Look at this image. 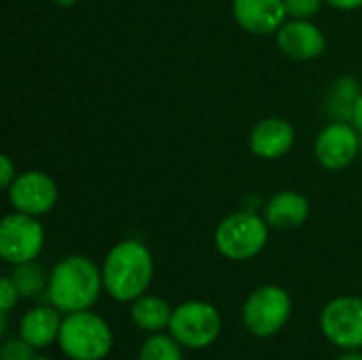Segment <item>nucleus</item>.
I'll return each instance as SVG.
<instances>
[{"label": "nucleus", "instance_id": "nucleus-5", "mask_svg": "<svg viewBox=\"0 0 362 360\" xmlns=\"http://www.w3.org/2000/svg\"><path fill=\"white\" fill-rule=\"evenodd\" d=\"M293 299L286 289L278 284H263L255 289L242 308L244 329L259 339L278 335L291 320Z\"/></svg>", "mask_w": 362, "mask_h": 360}, {"label": "nucleus", "instance_id": "nucleus-8", "mask_svg": "<svg viewBox=\"0 0 362 360\" xmlns=\"http://www.w3.org/2000/svg\"><path fill=\"white\" fill-rule=\"evenodd\" d=\"M320 331L339 350H361L362 297L341 295L331 299L320 312Z\"/></svg>", "mask_w": 362, "mask_h": 360}, {"label": "nucleus", "instance_id": "nucleus-1", "mask_svg": "<svg viewBox=\"0 0 362 360\" xmlns=\"http://www.w3.org/2000/svg\"><path fill=\"white\" fill-rule=\"evenodd\" d=\"M155 278V259L146 244L140 240H123L115 244L104 263L102 280L104 291L119 303H134L146 295Z\"/></svg>", "mask_w": 362, "mask_h": 360}, {"label": "nucleus", "instance_id": "nucleus-18", "mask_svg": "<svg viewBox=\"0 0 362 360\" xmlns=\"http://www.w3.org/2000/svg\"><path fill=\"white\" fill-rule=\"evenodd\" d=\"M182 346L170 333H151L140 346L138 360H182Z\"/></svg>", "mask_w": 362, "mask_h": 360}, {"label": "nucleus", "instance_id": "nucleus-7", "mask_svg": "<svg viewBox=\"0 0 362 360\" xmlns=\"http://www.w3.org/2000/svg\"><path fill=\"white\" fill-rule=\"evenodd\" d=\"M45 248V227L38 216L11 212L0 223V257L11 265L36 261Z\"/></svg>", "mask_w": 362, "mask_h": 360}, {"label": "nucleus", "instance_id": "nucleus-26", "mask_svg": "<svg viewBox=\"0 0 362 360\" xmlns=\"http://www.w3.org/2000/svg\"><path fill=\"white\" fill-rule=\"evenodd\" d=\"M337 360H362V352L361 350H344Z\"/></svg>", "mask_w": 362, "mask_h": 360}, {"label": "nucleus", "instance_id": "nucleus-27", "mask_svg": "<svg viewBox=\"0 0 362 360\" xmlns=\"http://www.w3.org/2000/svg\"><path fill=\"white\" fill-rule=\"evenodd\" d=\"M53 2H55L57 6H62V8H68V6H72L76 0H53Z\"/></svg>", "mask_w": 362, "mask_h": 360}, {"label": "nucleus", "instance_id": "nucleus-13", "mask_svg": "<svg viewBox=\"0 0 362 360\" xmlns=\"http://www.w3.org/2000/svg\"><path fill=\"white\" fill-rule=\"evenodd\" d=\"M295 144V127L282 117L261 119L248 134V149L265 161H276L288 155Z\"/></svg>", "mask_w": 362, "mask_h": 360}, {"label": "nucleus", "instance_id": "nucleus-25", "mask_svg": "<svg viewBox=\"0 0 362 360\" xmlns=\"http://www.w3.org/2000/svg\"><path fill=\"white\" fill-rule=\"evenodd\" d=\"M352 123H354V127L361 132V136H362V93L358 95L356 104H354V110H352Z\"/></svg>", "mask_w": 362, "mask_h": 360}, {"label": "nucleus", "instance_id": "nucleus-4", "mask_svg": "<svg viewBox=\"0 0 362 360\" xmlns=\"http://www.w3.org/2000/svg\"><path fill=\"white\" fill-rule=\"evenodd\" d=\"M269 240V225L263 216L242 210L225 216L214 231L216 250L229 261H250L263 252Z\"/></svg>", "mask_w": 362, "mask_h": 360}, {"label": "nucleus", "instance_id": "nucleus-21", "mask_svg": "<svg viewBox=\"0 0 362 360\" xmlns=\"http://www.w3.org/2000/svg\"><path fill=\"white\" fill-rule=\"evenodd\" d=\"M284 4L291 19H312L320 11L322 0H284Z\"/></svg>", "mask_w": 362, "mask_h": 360}, {"label": "nucleus", "instance_id": "nucleus-6", "mask_svg": "<svg viewBox=\"0 0 362 360\" xmlns=\"http://www.w3.org/2000/svg\"><path fill=\"white\" fill-rule=\"evenodd\" d=\"M168 331L182 348L204 350L221 337L223 318L212 303L191 299L174 308Z\"/></svg>", "mask_w": 362, "mask_h": 360}, {"label": "nucleus", "instance_id": "nucleus-19", "mask_svg": "<svg viewBox=\"0 0 362 360\" xmlns=\"http://www.w3.org/2000/svg\"><path fill=\"white\" fill-rule=\"evenodd\" d=\"M358 95H361V91H358V83H356L354 79L344 76V79L335 81V85H333V95H331V100H329L331 110L337 115V108L344 106L346 112H348V117H350V121H352V110H354V104H356Z\"/></svg>", "mask_w": 362, "mask_h": 360}, {"label": "nucleus", "instance_id": "nucleus-12", "mask_svg": "<svg viewBox=\"0 0 362 360\" xmlns=\"http://www.w3.org/2000/svg\"><path fill=\"white\" fill-rule=\"evenodd\" d=\"M231 15L250 34H276L286 21L284 0H231Z\"/></svg>", "mask_w": 362, "mask_h": 360}, {"label": "nucleus", "instance_id": "nucleus-28", "mask_svg": "<svg viewBox=\"0 0 362 360\" xmlns=\"http://www.w3.org/2000/svg\"><path fill=\"white\" fill-rule=\"evenodd\" d=\"M34 360H53V359H45V356H36Z\"/></svg>", "mask_w": 362, "mask_h": 360}, {"label": "nucleus", "instance_id": "nucleus-16", "mask_svg": "<svg viewBox=\"0 0 362 360\" xmlns=\"http://www.w3.org/2000/svg\"><path fill=\"white\" fill-rule=\"evenodd\" d=\"M174 308L159 295H142L134 303H129L132 323L144 333H163L170 329Z\"/></svg>", "mask_w": 362, "mask_h": 360}, {"label": "nucleus", "instance_id": "nucleus-3", "mask_svg": "<svg viewBox=\"0 0 362 360\" xmlns=\"http://www.w3.org/2000/svg\"><path fill=\"white\" fill-rule=\"evenodd\" d=\"M112 344V329L100 314L83 310L64 316L57 346L66 359L104 360L110 354Z\"/></svg>", "mask_w": 362, "mask_h": 360}, {"label": "nucleus", "instance_id": "nucleus-11", "mask_svg": "<svg viewBox=\"0 0 362 360\" xmlns=\"http://www.w3.org/2000/svg\"><path fill=\"white\" fill-rule=\"evenodd\" d=\"M276 42L280 51L297 62H310L325 53L327 36L310 19H286L276 32Z\"/></svg>", "mask_w": 362, "mask_h": 360}, {"label": "nucleus", "instance_id": "nucleus-20", "mask_svg": "<svg viewBox=\"0 0 362 360\" xmlns=\"http://www.w3.org/2000/svg\"><path fill=\"white\" fill-rule=\"evenodd\" d=\"M34 350L23 337H11L0 348V360H34Z\"/></svg>", "mask_w": 362, "mask_h": 360}, {"label": "nucleus", "instance_id": "nucleus-24", "mask_svg": "<svg viewBox=\"0 0 362 360\" xmlns=\"http://www.w3.org/2000/svg\"><path fill=\"white\" fill-rule=\"evenodd\" d=\"M325 2L339 11H356L362 6V0H325Z\"/></svg>", "mask_w": 362, "mask_h": 360}, {"label": "nucleus", "instance_id": "nucleus-14", "mask_svg": "<svg viewBox=\"0 0 362 360\" xmlns=\"http://www.w3.org/2000/svg\"><path fill=\"white\" fill-rule=\"evenodd\" d=\"M62 320V312L55 306H34L19 320V337H23L36 350L49 348L59 337Z\"/></svg>", "mask_w": 362, "mask_h": 360}, {"label": "nucleus", "instance_id": "nucleus-15", "mask_svg": "<svg viewBox=\"0 0 362 360\" xmlns=\"http://www.w3.org/2000/svg\"><path fill=\"white\" fill-rule=\"evenodd\" d=\"M263 219L272 229H299L310 219V202L299 191H280L265 204Z\"/></svg>", "mask_w": 362, "mask_h": 360}, {"label": "nucleus", "instance_id": "nucleus-2", "mask_svg": "<svg viewBox=\"0 0 362 360\" xmlns=\"http://www.w3.org/2000/svg\"><path fill=\"white\" fill-rule=\"evenodd\" d=\"M102 289V269L83 255H68L59 259L49 274L47 301L62 314H74L91 310Z\"/></svg>", "mask_w": 362, "mask_h": 360}, {"label": "nucleus", "instance_id": "nucleus-23", "mask_svg": "<svg viewBox=\"0 0 362 360\" xmlns=\"http://www.w3.org/2000/svg\"><path fill=\"white\" fill-rule=\"evenodd\" d=\"M15 178H17V168H15L13 159L8 155H2L0 157V185H2V189H8Z\"/></svg>", "mask_w": 362, "mask_h": 360}, {"label": "nucleus", "instance_id": "nucleus-9", "mask_svg": "<svg viewBox=\"0 0 362 360\" xmlns=\"http://www.w3.org/2000/svg\"><path fill=\"white\" fill-rule=\"evenodd\" d=\"M361 151V132L354 123L333 121L329 123L314 142V157L320 168L329 172H341L350 168Z\"/></svg>", "mask_w": 362, "mask_h": 360}, {"label": "nucleus", "instance_id": "nucleus-10", "mask_svg": "<svg viewBox=\"0 0 362 360\" xmlns=\"http://www.w3.org/2000/svg\"><path fill=\"white\" fill-rule=\"evenodd\" d=\"M8 204L15 212H23L30 216H42L51 212L57 204L59 189L55 180L40 170L19 172L13 185L6 189Z\"/></svg>", "mask_w": 362, "mask_h": 360}, {"label": "nucleus", "instance_id": "nucleus-22", "mask_svg": "<svg viewBox=\"0 0 362 360\" xmlns=\"http://www.w3.org/2000/svg\"><path fill=\"white\" fill-rule=\"evenodd\" d=\"M19 299H21L19 291H17L15 282L11 280V276H2V280H0V310H2V314L8 316V312L17 306Z\"/></svg>", "mask_w": 362, "mask_h": 360}, {"label": "nucleus", "instance_id": "nucleus-17", "mask_svg": "<svg viewBox=\"0 0 362 360\" xmlns=\"http://www.w3.org/2000/svg\"><path fill=\"white\" fill-rule=\"evenodd\" d=\"M8 276H11V280L15 282V286H17L21 299H32V297H38V295L47 293L49 274H47V269H45L40 263H36V261L15 265L13 272H11Z\"/></svg>", "mask_w": 362, "mask_h": 360}]
</instances>
